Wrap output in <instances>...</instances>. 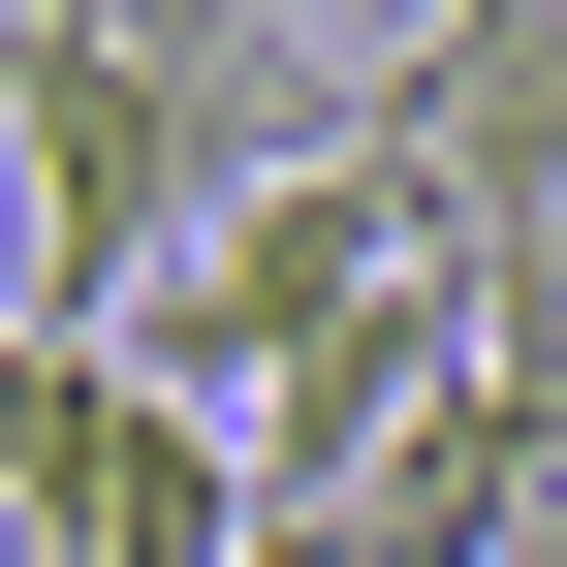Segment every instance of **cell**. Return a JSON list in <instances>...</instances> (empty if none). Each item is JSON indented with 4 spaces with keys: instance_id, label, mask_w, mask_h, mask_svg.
Instances as JSON below:
<instances>
[{
    "instance_id": "6da1fadb",
    "label": "cell",
    "mask_w": 567,
    "mask_h": 567,
    "mask_svg": "<svg viewBox=\"0 0 567 567\" xmlns=\"http://www.w3.org/2000/svg\"><path fill=\"white\" fill-rule=\"evenodd\" d=\"M442 252H473V221H442V189H410V158H284L252 221L189 252L158 316H126V379H158V410H221V442H252V410L316 379V347L379 316V284H442Z\"/></svg>"
},
{
    "instance_id": "7a4b0ae2",
    "label": "cell",
    "mask_w": 567,
    "mask_h": 567,
    "mask_svg": "<svg viewBox=\"0 0 567 567\" xmlns=\"http://www.w3.org/2000/svg\"><path fill=\"white\" fill-rule=\"evenodd\" d=\"M0 505H32L63 567H252V442H221V410H158L126 347L0 316Z\"/></svg>"
},
{
    "instance_id": "3957f363",
    "label": "cell",
    "mask_w": 567,
    "mask_h": 567,
    "mask_svg": "<svg viewBox=\"0 0 567 567\" xmlns=\"http://www.w3.org/2000/svg\"><path fill=\"white\" fill-rule=\"evenodd\" d=\"M347 158H410L473 252H536L567 221V0H442L410 63H347Z\"/></svg>"
},
{
    "instance_id": "277c9868",
    "label": "cell",
    "mask_w": 567,
    "mask_h": 567,
    "mask_svg": "<svg viewBox=\"0 0 567 567\" xmlns=\"http://www.w3.org/2000/svg\"><path fill=\"white\" fill-rule=\"evenodd\" d=\"M221 32H252V63H410L442 0H221Z\"/></svg>"
}]
</instances>
